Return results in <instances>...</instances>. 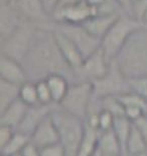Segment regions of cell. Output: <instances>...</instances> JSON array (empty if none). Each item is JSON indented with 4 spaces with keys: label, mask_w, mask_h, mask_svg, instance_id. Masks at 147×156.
<instances>
[{
    "label": "cell",
    "mask_w": 147,
    "mask_h": 156,
    "mask_svg": "<svg viewBox=\"0 0 147 156\" xmlns=\"http://www.w3.org/2000/svg\"><path fill=\"white\" fill-rule=\"evenodd\" d=\"M28 80L45 79L51 74H62L74 83V70L68 66L55 42L52 29L38 27L29 51L22 60Z\"/></svg>",
    "instance_id": "6da1fadb"
},
{
    "label": "cell",
    "mask_w": 147,
    "mask_h": 156,
    "mask_svg": "<svg viewBox=\"0 0 147 156\" xmlns=\"http://www.w3.org/2000/svg\"><path fill=\"white\" fill-rule=\"evenodd\" d=\"M114 60L128 79L147 75V26L129 37Z\"/></svg>",
    "instance_id": "7a4b0ae2"
},
{
    "label": "cell",
    "mask_w": 147,
    "mask_h": 156,
    "mask_svg": "<svg viewBox=\"0 0 147 156\" xmlns=\"http://www.w3.org/2000/svg\"><path fill=\"white\" fill-rule=\"evenodd\" d=\"M52 118L57 126L59 143L64 146L67 156H76L85 134V122L55 105Z\"/></svg>",
    "instance_id": "3957f363"
},
{
    "label": "cell",
    "mask_w": 147,
    "mask_h": 156,
    "mask_svg": "<svg viewBox=\"0 0 147 156\" xmlns=\"http://www.w3.org/2000/svg\"><path fill=\"white\" fill-rule=\"evenodd\" d=\"M143 26L145 24L134 15L121 14L101 40V50L107 60H114L129 37Z\"/></svg>",
    "instance_id": "277c9868"
},
{
    "label": "cell",
    "mask_w": 147,
    "mask_h": 156,
    "mask_svg": "<svg viewBox=\"0 0 147 156\" xmlns=\"http://www.w3.org/2000/svg\"><path fill=\"white\" fill-rule=\"evenodd\" d=\"M37 27L29 21L22 20L16 30L7 39L0 42V52L22 63V60L29 51Z\"/></svg>",
    "instance_id": "5b68a950"
},
{
    "label": "cell",
    "mask_w": 147,
    "mask_h": 156,
    "mask_svg": "<svg viewBox=\"0 0 147 156\" xmlns=\"http://www.w3.org/2000/svg\"><path fill=\"white\" fill-rule=\"evenodd\" d=\"M93 98L94 91L92 82H75L71 84L67 94L58 105L74 116L85 120Z\"/></svg>",
    "instance_id": "8992f818"
},
{
    "label": "cell",
    "mask_w": 147,
    "mask_h": 156,
    "mask_svg": "<svg viewBox=\"0 0 147 156\" xmlns=\"http://www.w3.org/2000/svg\"><path fill=\"white\" fill-rule=\"evenodd\" d=\"M94 98H103L106 96H118L131 90L129 80L123 74L115 60L110 63L109 71L100 79L94 81Z\"/></svg>",
    "instance_id": "52a82bcc"
},
{
    "label": "cell",
    "mask_w": 147,
    "mask_h": 156,
    "mask_svg": "<svg viewBox=\"0 0 147 156\" xmlns=\"http://www.w3.org/2000/svg\"><path fill=\"white\" fill-rule=\"evenodd\" d=\"M54 27L64 33L77 46L84 59L101 48V40L93 36L83 24L54 23Z\"/></svg>",
    "instance_id": "ba28073f"
},
{
    "label": "cell",
    "mask_w": 147,
    "mask_h": 156,
    "mask_svg": "<svg viewBox=\"0 0 147 156\" xmlns=\"http://www.w3.org/2000/svg\"><path fill=\"white\" fill-rule=\"evenodd\" d=\"M110 63L100 48L86 57L81 66L74 70V83L82 81L94 82L100 79L109 71Z\"/></svg>",
    "instance_id": "9c48e42d"
},
{
    "label": "cell",
    "mask_w": 147,
    "mask_h": 156,
    "mask_svg": "<svg viewBox=\"0 0 147 156\" xmlns=\"http://www.w3.org/2000/svg\"><path fill=\"white\" fill-rule=\"evenodd\" d=\"M13 4L22 20L35 24L37 27L52 29L55 21L48 13L43 0H14Z\"/></svg>",
    "instance_id": "30bf717a"
},
{
    "label": "cell",
    "mask_w": 147,
    "mask_h": 156,
    "mask_svg": "<svg viewBox=\"0 0 147 156\" xmlns=\"http://www.w3.org/2000/svg\"><path fill=\"white\" fill-rule=\"evenodd\" d=\"M96 14L97 8L86 1H83L75 5L55 9L52 12V18L57 23L83 24Z\"/></svg>",
    "instance_id": "8fae6325"
},
{
    "label": "cell",
    "mask_w": 147,
    "mask_h": 156,
    "mask_svg": "<svg viewBox=\"0 0 147 156\" xmlns=\"http://www.w3.org/2000/svg\"><path fill=\"white\" fill-rule=\"evenodd\" d=\"M52 30L54 33V37L59 49V52H61L62 56L64 57L68 65L73 70L79 68L84 60V57L80 50L64 33L58 30L57 27H55L54 24L52 27Z\"/></svg>",
    "instance_id": "7c38bea8"
},
{
    "label": "cell",
    "mask_w": 147,
    "mask_h": 156,
    "mask_svg": "<svg viewBox=\"0 0 147 156\" xmlns=\"http://www.w3.org/2000/svg\"><path fill=\"white\" fill-rule=\"evenodd\" d=\"M0 79L21 85L28 80V77L21 62L1 54L0 56Z\"/></svg>",
    "instance_id": "4fadbf2b"
},
{
    "label": "cell",
    "mask_w": 147,
    "mask_h": 156,
    "mask_svg": "<svg viewBox=\"0 0 147 156\" xmlns=\"http://www.w3.org/2000/svg\"><path fill=\"white\" fill-rule=\"evenodd\" d=\"M55 105V104L37 105H33V107H28V110H27L25 116H24V119L16 130L26 134V135H29L31 137V135H32V133L37 128V126L48 115H51Z\"/></svg>",
    "instance_id": "5bb4252c"
},
{
    "label": "cell",
    "mask_w": 147,
    "mask_h": 156,
    "mask_svg": "<svg viewBox=\"0 0 147 156\" xmlns=\"http://www.w3.org/2000/svg\"><path fill=\"white\" fill-rule=\"evenodd\" d=\"M31 142L38 148H42L59 142L58 132L52 118V113L34 130V132L31 135Z\"/></svg>",
    "instance_id": "9a60e30c"
},
{
    "label": "cell",
    "mask_w": 147,
    "mask_h": 156,
    "mask_svg": "<svg viewBox=\"0 0 147 156\" xmlns=\"http://www.w3.org/2000/svg\"><path fill=\"white\" fill-rule=\"evenodd\" d=\"M22 20L13 3L0 4V42L7 39Z\"/></svg>",
    "instance_id": "2e32d148"
},
{
    "label": "cell",
    "mask_w": 147,
    "mask_h": 156,
    "mask_svg": "<svg viewBox=\"0 0 147 156\" xmlns=\"http://www.w3.org/2000/svg\"><path fill=\"white\" fill-rule=\"evenodd\" d=\"M123 14V13H122ZM121 14H102L97 13L88 20L83 23L87 30L92 34L93 36L97 37L98 39L102 40V38L106 35V33L110 30L113 23L118 20Z\"/></svg>",
    "instance_id": "e0dca14e"
},
{
    "label": "cell",
    "mask_w": 147,
    "mask_h": 156,
    "mask_svg": "<svg viewBox=\"0 0 147 156\" xmlns=\"http://www.w3.org/2000/svg\"><path fill=\"white\" fill-rule=\"evenodd\" d=\"M28 105H26L19 98L9 105L4 111L0 112V125H5L17 129L24 119Z\"/></svg>",
    "instance_id": "ac0fdd59"
},
{
    "label": "cell",
    "mask_w": 147,
    "mask_h": 156,
    "mask_svg": "<svg viewBox=\"0 0 147 156\" xmlns=\"http://www.w3.org/2000/svg\"><path fill=\"white\" fill-rule=\"evenodd\" d=\"M97 156H123L120 142L113 130L100 133Z\"/></svg>",
    "instance_id": "d6986e66"
},
{
    "label": "cell",
    "mask_w": 147,
    "mask_h": 156,
    "mask_svg": "<svg viewBox=\"0 0 147 156\" xmlns=\"http://www.w3.org/2000/svg\"><path fill=\"white\" fill-rule=\"evenodd\" d=\"M85 122V121H84ZM101 131L85 123V134L76 156H96L98 139Z\"/></svg>",
    "instance_id": "ffe728a7"
},
{
    "label": "cell",
    "mask_w": 147,
    "mask_h": 156,
    "mask_svg": "<svg viewBox=\"0 0 147 156\" xmlns=\"http://www.w3.org/2000/svg\"><path fill=\"white\" fill-rule=\"evenodd\" d=\"M52 93V101L55 105H59L67 94L71 86L70 80L62 74H51L45 78Z\"/></svg>",
    "instance_id": "44dd1931"
},
{
    "label": "cell",
    "mask_w": 147,
    "mask_h": 156,
    "mask_svg": "<svg viewBox=\"0 0 147 156\" xmlns=\"http://www.w3.org/2000/svg\"><path fill=\"white\" fill-rule=\"evenodd\" d=\"M31 141V137L20 131H15L13 137L7 144L0 148V154L7 156H19L23 148Z\"/></svg>",
    "instance_id": "7402d4cb"
},
{
    "label": "cell",
    "mask_w": 147,
    "mask_h": 156,
    "mask_svg": "<svg viewBox=\"0 0 147 156\" xmlns=\"http://www.w3.org/2000/svg\"><path fill=\"white\" fill-rule=\"evenodd\" d=\"M132 128H133V122L130 121L129 119L126 118L125 116L115 118L113 129L112 130L114 131L115 135H116L119 142H120L122 151H123V156H126V144Z\"/></svg>",
    "instance_id": "603a6c76"
},
{
    "label": "cell",
    "mask_w": 147,
    "mask_h": 156,
    "mask_svg": "<svg viewBox=\"0 0 147 156\" xmlns=\"http://www.w3.org/2000/svg\"><path fill=\"white\" fill-rule=\"evenodd\" d=\"M20 85L0 79V112L19 98Z\"/></svg>",
    "instance_id": "cb8c5ba5"
},
{
    "label": "cell",
    "mask_w": 147,
    "mask_h": 156,
    "mask_svg": "<svg viewBox=\"0 0 147 156\" xmlns=\"http://www.w3.org/2000/svg\"><path fill=\"white\" fill-rule=\"evenodd\" d=\"M145 152H147L146 141L133 123V128L126 144V156H134Z\"/></svg>",
    "instance_id": "d4e9b609"
},
{
    "label": "cell",
    "mask_w": 147,
    "mask_h": 156,
    "mask_svg": "<svg viewBox=\"0 0 147 156\" xmlns=\"http://www.w3.org/2000/svg\"><path fill=\"white\" fill-rule=\"evenodd\" d=\"M19 99L28 107L40 105L36 90V83L34 81L27 80L20 85Z\"/></svg>",
    "instance_id": "484cf974"
},
{
    "label": "cell",
    "mask_w": 147,
    "mask_h": 156,
    "mask_svg": "<svg viewBox=\"0 0 147 156\" xmlns=\"http://www.w3.org/2000/svg\"><path fill=\"white\" fill-rule=\"evenodd\" d=\"M121 104L124 108L126 107H138L146 111L147 108V101L138 93H136L133 90H129L127 92H124L122 94L117 96Z\"/></svg>",
    "instance_id": "4316f807"
},
{
    "label": "cell",
    "mask_w": 147,
    "mask_h": 156,
    "mask_svg": "<svg viewBox=\"0 0 147 156\" xmlns=\"http://www.w3.org/2000/svg\"><path fill=\"white\" fill-rule=\"evenodd\" d=\"M102 110H106L114 115V117L125 116V110L123 105L119 101L117 96H106L100 98Z\"/></svg>",
    "instance_id": "83f0119b"
},
{
    "label": "cell",
    "mask_w": 147,
    "mask_h": 156,
    "mask_svg": "<svg viewBox=\"0 0 147 156\" xmlns=\"http://www.w3.org/2000/svg\"><path fill=\"white\" fill-rule=\"evenodd\" d=\"M36 90L40 105H54L52 93L45 79L36 81Z\"/></svg>",
    "instance_id": "f1b7e54d"
},
{
    "label": "cell",
    "mask_w": 147,
    "mask_h": 156,
    "mask_svg": "<svg viewBox=\"0 0 147 156\" xmlns=\"http://www.w3.org/2000/svg\"><path fill=\"white\" fill-rule=\"evenodd\" d=\"M115 117L113 114L110 112L102 110L99 114L98 118V127L101 132H106V131H110L113 129Z\"/></svg>",
    "instance_id": "f546056e"
},
{
    "label": "cell",
    "mask_w": 147,
    "mask_h": 156,
    "mask_svg": "<svg viewBox=\"0 0 147 156\" xmlns=\"http://www.w3.org/2000/svg\"><path fill=\"white\" fill-rule=\"evenodd\" d=\"M129 80V85L131 90L135 91L147 101V75L133 78Z\"/></svg>",
    "instance_id": "4dcf8cb0"
},
{
    "label": "cell",
    "mask_w": 147,
    "mask_h": 156,
    "mask_svg": "<svg viewBox=\"0 0 147 156\" xmlns=\"http://www.w3.org/2000/svg\"><path fill=\"white\" fill-rule=\"evenodd\" d=\"M39 149H40V156H67L64 146L59 142L55 143V144H51Z\"/></svg>",
    "instance_id": "1f68e13d"
},
{
    "label": "cell",
    "mask_w": 147,
    "mask_h": 156,
    "mask_svg": "<svg viewBox=\"0 0 147 156\" xmlns=\"http://www.w3.org/2000/svg\"><path fill=\"white\" fill-rule=\"evenodd\" d=\"M14 128L5 126V125H0V148L5 146L10 141V139L13 137L15 133Z\"/></svg>",
    "instance_id": "d6a6232c"
},
{
    "label": "cell",
    "mask_w": 147,
    "mask_h": 156,
    "mask_svg": "<svg viewBox=\"0 0 147 156\" xmlns=\"http://www.w3.org/2000/svg\"><path fill=\"white\" fill-rule=\"evenodd\" d=\"M124 110H125V117L129 119L130 121H132L133 123L138 120L139 118L143 117L145 114V111L138 107H126L124 108Z\"/></svg>",
    "instance_id": "836d02e7"
},
{
    "label": "cell",
    "mask_w": 147,
    "mask_h": 156,
    "mask_svg": "<svg viewBox=\"0 0 147 156\" xmlns=\"http://www.w3.org/2000/svg\"><path fill=\"white\" fill-rule=\"evenodd\" d=\"M19 156H40V149L30 141L20 152Z\"/></svg>",
    "instance_id": "e575fe53"
},
{
    "label": "cell",
    "mask_w": 147,
    "mask_h": 156,
    "mask_svg": "<svg viewBox=\"0 0 147 156\" xmlns=\"http://www.w3.org/2000/svg\"><path fill=\"white\" fill-rule=\"evenodd\" d=\"M134 125L139 130V132L141 133V135L143 136L147 144V118L145 116L139 118L138 120L134 122Z\"/></svg>",
    "instance_id": "d590c367"
},
{
    "label": "cell",
    "mask_w": 147,
    "mask_h": 156,
    "mask_svg": "<svg viewBox=\"0 0 147 156\" xmlns=\"http://www.w3.org/2000/svg\"><path fill=\"white\" fill-rule=\"evenodd\" d=\"M146 7H147V0H138V1L134 2L133 15L136 18L140 20V16H141V14L145 10Z\"/></svg>",
    "instance_id": "8d00e7d4"
},
{
    "label": "cell",
    "mask_w": 147,
    "mask_h": 156,
    "mask_svg": "<svg viewBox=\"0 0 147 156\" xmlns=\"http://www.w3.org/2000/svg\"><path fill=\"white\" fill-rule=\"evenodd\" d=\"M118 4L121 6L125 13L133 15V6H134V0H116Z\"/></svg>",
    "instance_id": "74e56055"
},
{
    "label": "cell",
    "mask_w": 147,
    "mask_h": 156,
    "mask_svg": "<svg viewBox=\"0 0 147 156\" xmlns=\"http://www.w3.org/2000/svg\"><path fill=\"white\" fill-rule=\"evenodd\" d=\"M83 1H85V0H58V3H57V5H55V9H58V8L65 7V6H71V5L78 4V3H81ZM54 11H52V12H54Z\"/></svg>",
    "instance_id": "f35d334b"
},
{
    "label": "cell",
    "mask_w": 147,
    "mask_h": 156,
    "mask_svg": "<svg viewBox=\"0 0 147 156\" xmlns=\"http://www.w3.org/2000/svg\"><path fill=\"white\" fill-rule=\"evenodd\" d=\"M85 1L87 3H89L90 5L94 6V7L98 8V7H100V6H101L103 3L106 1V0H85Z\"/></svg>",
    "instance_id": "ab89813d"
},
{
    "label": "cell",
    "mask_w": 147,
    "mask_h": 156,
    "mask_svg": "<svg viewBox=\"0 0 147 156\" xmlns=\"http://www.w3.org/2000/svg\"><path fill=\"white\" fill-rule=\"evenodd\" d=\"M140 20H141L145 26H147V7L145 8V10L143 11L141 16H140Z\"/></svg>",
    "instance_id": "60d3db41"
},
{
    "label": "cell",
    "mask_w": 147,
    "mask_h": 156,
    "mask_svg": "<svg viewBox=\"0 0 147 156\" xmlns=\"http://www.w3.org/2000/svg\"><path fill=\"white\" fill-rule=\"evenodd\" d=\"M14 0H0V4H7V3H13Z\"/></svg>",
    "instance_id": "b9f144b4"
},
{
    "label": "cell",
    "mask_w": 147,
    "mask_h": 156,
    "mask_svg": "<svg viewBox=\"0 0 147 156\" xmlns=\"http://www.w3.org/2000/svg\"><path fill=\"white\" fill-rule=\"evenodd\" d=\"M144 116L147 118V108H146V111H145V114H144Z\"/></svg>",
    "instance_id": "7bdbcfd3"
},
{
    "label": "cell",
    "mask_w": 147,
    "mask_h": 156,
    "mask_svg": "<svg viewBox=\"0 0 147 156\" xmlns=\"http://www.w3.org/2000/svg\"><path fill=\"white\" fill-rule=\"evenodd\" d=\"M0 156H7V155H2V154H0Z\"/></svg>",
    "instance_id": "ee69618b"
},
{
    "label": "cell",
    "mask_w": 147,
    "mask_h": 156,
    "mask_svg": "<svg viewBox=\"0 0 147 156\" xmlns=\"http://www.w3.org/2000/svg\"><path fill=\"white\" fill-rule=\"evenodd\" d=\"M136 1H138V0H134V2H136Z\"/></svg>",
    "instance_id": "f6af8a7d"
},
{
    "label": "cell",
    "mask_w": 147,
    "mask_h": 156,
    "mask_svg": "<svg viewBox=\"0 0 147 156\" xmlns=\"http://www.w3.org/2000/svg\"><path fill=\"white\" fill-rule=\"evenodd\" d=\"M96 156H97V155H96Z\"/></svg>",
    "instance_id": "bcb514c9"
}]
</instances>
